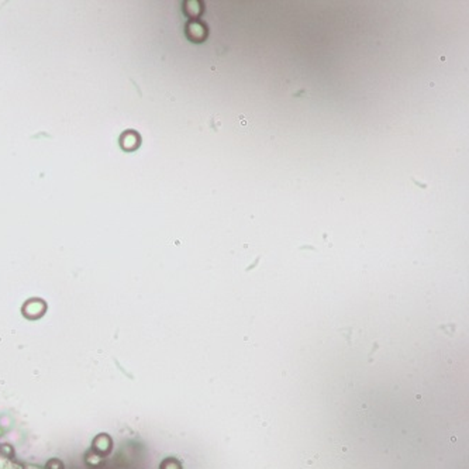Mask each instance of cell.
Masks as SVG:
<instances>
[{
  "instance_id": "cell-1",
  "label": "cell",
  "mask_w": 469,
  "mask_h": 469,
  "mask_svg": "<svg viewBox=\"0 0 469 469\" xmlns=\"http://www.w3.org/2000/svg\"><path fill=\"white\" fill-rule=\"evenodd\" d=\"M93 450L100 455H106L112 450V440L107 434L97 435L93 441Z\"/></svg>"
},
{
  "instance_id": "cell-2",
  "label": "cell",
  "mask_w": 469,
  "mask_h": 469,
  "mask_svg": "<svg viewBox=\"0 0 469 469\" xmlns=\"http://www.w3.org/2000/svg\"><path fill=\"white\" fill-rule=\"evenodd\" d=\"M161 469H181V465L178 464V461L165 460L161 465Z\"/></svg>"
}]
</instances>
